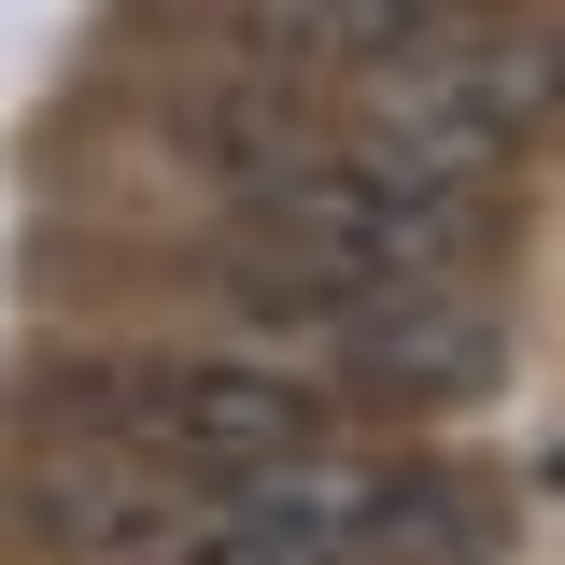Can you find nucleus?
<instances>
[{
    "label": "nucleus",
    "mask_w": 565,
    "mask_h": 565,
    "mask_svg": "<svg viewBox=\"0 0 565 565\" xmlns=\"http://www.w3.org/2000/svg\"><path fill=\"white\" fill-rule=\"evenodd\" d=\"M311 367L353 382V396H396V411H452V396H481L509 367V326L467 282H353L311 326Z\"/></svg>",
    "instance_id": "f03ea898"
},
{
    "label": "nucleus",
    "mask_w": 565,
    "mask_h": 565,
    "mask_svg": "<svg viewBox=\"0 0 565 565\" xmlns=\"http://www.w3.org/2000/svg\"><path fill=\"white\" fill-rule=\"evenodd\" d=\"M452 14L467 0H282V43H297V71H382Z\"/></svg>",
    "instance_id": "39448f33"
},
{
    "label": "nucleus",
    "mask_w": 565,
    "mask_h": 565,
    "mask_svg": "<svg viewBox=\"0 0 565 565\" xmlns=\"http://www.w3.org/2000/svg\"><path fill=\"white\" fill-rule=\"evenodd\" d=\"M170 523H184V481H156L141 452H99V438H57L14 481V537L57 565H156Z\"/></svg>",
    "instance_id": "7ed1b4c3"
},
{
    "label": "nucleus",
    "mask_w": 565,
    "mask_h": 565,
    "mask_svg": "<svg viewBox=\"0 0 565 565\" xmlns=\"http://www.w3.org/2000/svg\"><path fill=\"white\" fill-rule=\"evenodd\" d=\"M184 141H199L226 184H269L282 156H311V85H297V57H241V71H199L184 85Z\"/></svg>",
    "instance_id": "20e7f679"
},
{
    "label": "nucleus",
    "mask_w": 565,
    "mask_h": 565,
    "mask_svg": "<svg viewBox=\"0 0 565 565\" xmlns=\"http://www.w3.org/2000/svg\"><path fill=\"white\" fill-rule=\"evenodd\" d=\"M57 438L141 452L156 481H255L269 452L326 438V382L297 353H141V367H71L57 382Z\"/></svg>",
    "instance_id": "f257e3e1"
}]
</instances>
